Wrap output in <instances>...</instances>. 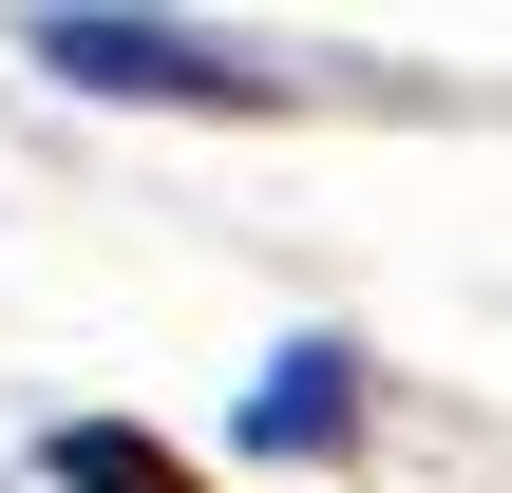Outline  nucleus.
Returning <instances> with one entry per match:
<instances>
[{"label": "nucleus", "mask_w": 512, "mask_h": 493, "mask_svg": "<svg viewBox=\"0 0 512 493\" xmlns=\"http://www.w3.org/2000/svg\"><path fill=\"white\" fill-rule=\"evenodd\" d=\"M19 57L76 76V95H171V114H266V95H285V76H266L247 38H209V19H38Z\"/></svg>", "instance_id": "f257e3e1"}, {"label": "nucleus", "mask_w": 512, "mask_h": 493, "mask_svg": "<svg viewBox=\"0 0 512 493\" xmlns=\"http://www.w3.org/2000/svg\"><path fill=\"white\" fill-rule=\"evenodd\" d=\"M228 437H247V456H342V437H361V361H342V342H285Z\"/></svg>", "instance_id": "f03ea898"}, {"label": "nucleus", "mask_w": 512, "mask_h": 493, "mask_svg": "<svg viewBox=\"0 0 512 493\" xmlns=\"http://www.w3.org/2000/svg\"><path fill=\"white\" fill-rule=\"evenodd\" d=\"M38 475H57V493H209L171 437H133V418H57V437H38Z\"/></svg>", "instance_id": "7ed1b4c3"}]
</instances>
